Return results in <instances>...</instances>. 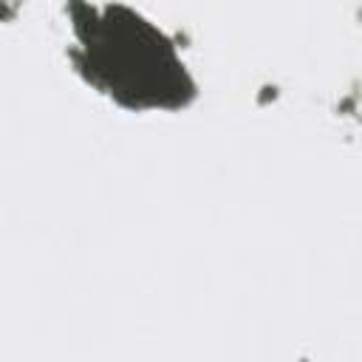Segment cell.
<instances>
[{
	"label": "cell",
	"instance_id": "obj_1",
	"mask_svg": "<svg viewBox=\"0 0 362 362\" xmlns=\"http://www.w3.org/2000/svg\"><path fill=\"white\" fill-rule=\"evenodd\" d=\"M76 45L71 59L88 85L130 110H178L195 85L175 45L127 6H68Z\"/></svg>",
	"mask_w": 362,
	"mask_h": 362
}]
</instances>
